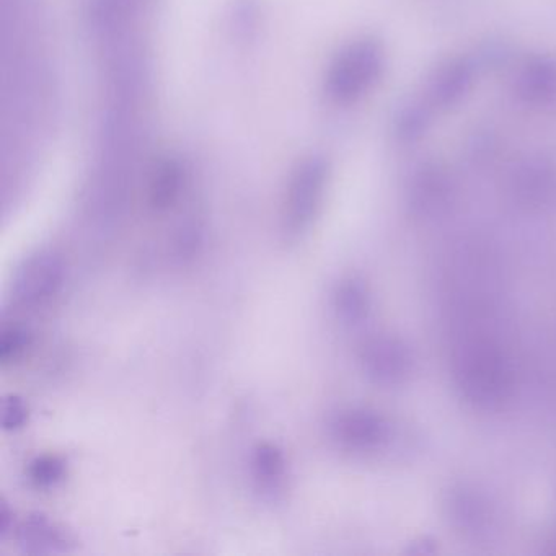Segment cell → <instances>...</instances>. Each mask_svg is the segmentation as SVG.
<instances>
[{"mask_svg":"<svg viewBox=\"0 0 556 556\" xmlns=\"http://www.w3.org/2000/svg\"><path fill=\"white\" fill-rule=\"evenodd\" d=\"M328 185V165L320 157H309L297 164L284 198L283 235L286 242L297 243L309 234L322 209Z\"/></svg>","mask_w":556,"mask_h":556,"instance_id":"cell-1","label":"cell"},{"mask_svg":"<svg viewBox=\"0 0 556 556\" xmlns=\"http://www.w3.org/2000/svg\"><path fill=\"white\" fill-rule=\"evenodd\" d=\"M379 46L371 40L349 43L336 54L325 77V92L333 102L349 103L364 95L380 72Z\"/></svg>","mask_w":556,"mask_h":556,"instance_id":"cell-2","label":"cell"},{"mask_svg":"<svg viewBox=\"0 0 556 556\" xmlns=\"http://www.w3.org/2000/svg\"><path fill=\"white\" fill-rule=\"evenodd\" d=\"M66 278L61 255L53 250H36L18 265L12 281V297L20 307L35 309L58 296Z\"/></svg>","mask_w":556,"mask_h":556,"instance_id":"cell-3","label":"cell"},{"mask_svg":"<svg viewBox=\"0 0 556 556\" xmlns=\"http://www.w3.org/2000/svg\"><path fill=\"white\" fill-rule=\"evenodd\" d=\"M331 441L346 451H376L389 439L390 426L374 411L348 408L336 411L327 423Z\"/></svg>","mask_w":556,"mask_h":556,"instance_id":"cell-4","label":"cell"},{"mask_svg":"<svg viewBox=\"0 0 556 556\" xmlns=\"http://www.w3.org/2000/svg\"><path fill=\"white\" fill-rule=\"evenodd\" d=\"M362 371L377 385L402 384L411 369L405 346L392 338H374L361 349Z\"/></svg>","mask_w":556,"mask_h":556,"instance_id":"cell-5","label":"cell"},{"mask_svg":"<svg viewBox=\"0 0 556 556\" xmlns=\"http://www.w3.org/2000/svg\"><path fill=\"white\" fill-rule=\"evenodd\" d=\"M462 387L475 402H499L508 389V374L503 362L491 353H472L462 362Z\"/></svg>","mask_w":556,"mask_h":556,"instance_id":"cell-6","label":"cell"},{"mask_svg":"<svg viewBox=\"0 0 556 556\" xmlns=\"http://www.w3.org/2000/svg\"><path fill=\"white\" fill-rule=\"evenodd\" d=\"M18 547L27 555H58L71 552L72 540L58 522L43 512H31L17 526Z\"/></svg>","mask_w":556,"mask_h":556,"instance_id":"cell-7","label":"cell"},{"mask_svg":"<svg viewBox=\"0 0 556 556\" xmlns=\"http://www.w3.org/2000/svg\"><path fill=\"white\" fill-rule=\"evenodd\" d=\"M250 472L261 495L278 498L287 483L286 454L273 442H258L250 455Z\"/></svg>","mask_w":556,"mask_h":556,"instance_id":"cell-8","label":"cell"},{"mask_svg":"<svg viewBox=\"0 0 556 556\" xmlns=\"http://www.w3.org/2000/svg\"><path fill=\"white\" fill-rule=\"evenodd\" d=\"M185 183V168L180 160L167 157L160 160L149 183V206L155 212H165L180 198Z\"/></svg>","mask_w":556,"mask_h":556,"instance_id":"cell-9","label":"cell"},{"mask_svg":"<svg viewBox=\"0 0 556 556\" xmlns=\"http://www.w3.org/2000/svg\"><path fill=\"white\" fill-rule=\"evenodd\" d=\"M333 309L341 322L359 323L369 312V294L358 279H345L333 292Z\"/></svg>","mask_w":556,"mask_h":556,"instance_id":"cell-10","label":"cell"},{"mask_svg":"<svg viewBox=\"0 0 556 556\" xmlns=\"http://www.w3.org/2000/svg\"><path fill=\"white\" fill-rule=\"evenodd\" d=\"M66 472V460L54 454L38 455L27 468L28 480L40 490L56 488L66 478Z\"/></svg>","mask_w":556,"mask_h":556,"instance_id":"cell-11","label":"cell"},{"mask_svg":"<svg viewBox=\"0 0 556 556\" xmlns=\"http://www.w3.org/2000/svg\"><path fill=\"white\" fill-rule=\"evenodd\" d=\"M31 341H33V335L28 328L22 327V325L5 327L0 333V362L12 364L22 358L30 348Z\"/></svg>","mask_w":556,"mask_h":556,"instance_id":"cell-12","label":"cell"},{"mask_svg":"<svg viewBox=\"0 0 556 556\" xmlns=\"http://www.w3.org/2000/svg\"><path fill=\"white\" fill-rule=\"evenodd\" d=\"M30 418V410L28 405L22 397L10 393L5 395L0 402V424L4 431L15 433L20 429L25 428Z\"/></svg>","mask_w":556,"mask_h":556,"instance_id":"cell-13","label":"cell"},{"mask_svg":"<svg viewBox=\"0 0 556 556\" xmlns=\"http://www.w3.org/2000/svg\"><path fill=\"white\" fill-rule=\"evenodd\" d=\"M201 243H203V232L191 222L181 227L178 232L175 239V253L180 260H193L198 255Z\"/></svg>","mask_w":556,"mask_h":556,"instance_id":"cell-14","label":"cell"},{"mask_svg":"<svg viewBox=\"0 0 556 556\" xmlns=\"http://www.w3.org/2000/svg\"><path fill=\"white\" fill-rule=\"evenodd\" d=\"M14 524V514L10 511L9 504L5 503V499H0V540H4L12 530Z\"/></svg>","mask_w":556,"mask_h":556,"instance_id":"cell-15","label":"cell"}]
</instances>
